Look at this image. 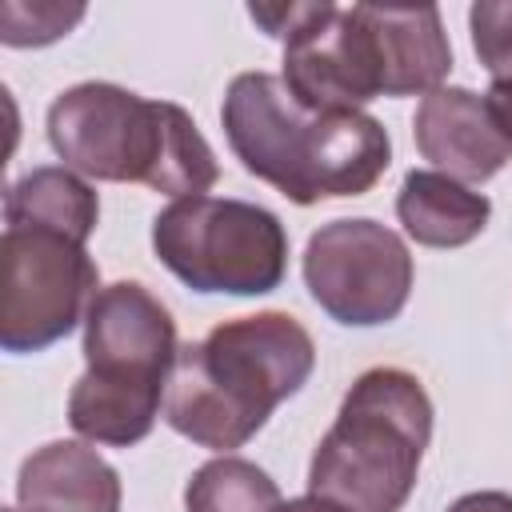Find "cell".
Returning <instances> with one entry per match:
<instances>
[{"label":"cell","instance_id":"obj_1","mask_svg":"<svg viewBox=\"0 0 512 512\" xmlns=\"http://www.w3.org/2000/svg\"><path fill=\"white\" fill-rule=\"evenodd\" d=\"M220 124L244 172L292 204L364 196L392 164V140L376 116L308 108L272 72H240L224 92Z\"/></svg>","mask_w":512,"mask_h":512},{"label":"cell","instance_id":"obj_2","mask_svg":"<svg viewBox=\"0 0 512 512\" xmlns=\"http://www.w3.org/2000/svg\"><path fill=\"white\" fill-rule=\"evenodd\" d=\"M316 368L308 328L288 312H256L216 324L184 344L168 380L164 420L184 440L228 456L244 448Z\"/></svg>","mask_w":512,"mask_h":512},{"label":"cell","instance_id":"obj_3","mask_svg":"<svg viewBox=\"0 0 512 512\" xmlns=\"http://www.w3.org/2000/svg\"><path fill=\"white\" fill-rule=\"evenodd\" d=\"M48 144L80 176L144 184L176 200L204 196L220 180L212 144L180 104L108 80L72 84L48 104Z\"/></svg>","mask_w":512,"mask_h":512},{"label":"cell","instance_id":"obj_4","mask_svg":"<svg viewBox=\"0 0 512 512\" xmlns=\"http://www.w3.org/2000/svg\"><path fill=\"white\" fill-rule=\"evenodd\" d=\"M176 320L136 280L104 284L84 316V376L68 392V424L108 448L140 444L168 396Z\"/></svg>","mask_w":512,"mask_h":512},{"label":"cell","instance_id":"obj_5","mask_svg":"<svg viewBox=\"0 0 512 512\" xmlns=\"http://www.w3.org/2000/svg\"><path fill=\"white\" fill-rule=\"evenodd\" d=\"M432 440V400L404 368H368L308 464V492L344 512H400Z\"/></svg>","mask_w":512,"mask_h":512},{"label":"cell","instance_id":"obj_6","mask_svg":"<svg viewBox=\"0 0 512 512\" xmlns=\"http://www.w3.org/2000/svg\"><path fill=\"white\" fill-rule=\"evenodd\" d=\"M152 252L180 284L204 296H264L288 272L280 216L236 196L172 200L152 220Z\"/></svg>","mask_w":512,"mask_h":512},{"label":"cell","instance_id":"obj_7","mask_svg":"<svg viewBox=\"0 0 512 512\" xmlns=\"http://www.w3.org/2000/svg\"><path fill=\"white\" fill-rule=\"evenodd\" d=\"M100 292V268L80 240L52 228H4L0 236V344L44 352L64 340Z\"/></svg>","mask_w":512,"mask_h":512},{"label":"cell","instance_id":"obj_8","mask_svg":"<svg viewBox=\"0 0 512 512\" xmlns=\"http://www.w3.org/2000/svg\"><path fill=\"white\" fill-rule=\"evenodd\" d=\"M412 280L416 264L408 244L368 216L332 220L308 236L304 284L336 324H392L412 296Z\"/></svg>","mask_w":512,"mask_h":512},{"label":"cell","instance_id":"obj_9","mask_svg":"<svg viewBox=\"0 0 512 512\" xmlns=\"http://www.w3.org/2000/svg\"><path fill=\"white\" fill-rule=\"evenodd\" d=\"M412 140L436 172L460 184H484L512 160V140L496 124L488 100L456 84H444L416 104Z\"/></svg>","mask_w":512,"mask_h":512},{"label":"cell","instance_id":"obj_10","mask_svg":"<svg viewBox=\"0 0 512 512\" xmlns=\"http://www.w3.org/2000/svg\"><path fill=\"white\" fill-rule=\"evenodd\" d=\"M120 472L80 440L36 448L16 476L24 512H120Z\"/></svg>","mask_w":512,"mask_h":512},{"label":"cell","instance_id":"obj_11","mask_svg":"<svg viewBox=\"0 0 512 512\" xmlns=\"http://www.w3.org/2000/svg\"><path fill=\"white\" fill-rule=\"evenodd\" d=\"M384 52V96H428L452 72V44L436 4H372Z\"/></svg>","mask_w":512,"mask_h":512},{"label":"cell","instance_id":"obj_12","mask_svg":"<svg viewBox=\"0 0 512 512\" xmlns=\"http://www.w3.org/2000/svg\"><path fill=\"white\" fill-rule=\"evenodd\" d=\"M396 216L404 232L424 248H464L488 228L492 200L444 172L412 168L400 184Z\"/></svg>","mask_w":512,"mask_h":512},{"label":"cell","instance_id":"obj_13","mask_svg":"<svg viewBox=\"0 0 512 512\" xmlns=\"http://www.w3.org/2000/svg\"><path fill=\"white\" fill-rule=\"evenodd\" d=\"M96 224H100L96 188L64 164L32 168L4 196V228H52L88 244Z\"/></svg>","mask_w":512,"mask_h":512},{"label":"cell","instance_id":"obj_14","mask_svg":"<svg viewBox=\"0 0 512 512\" xmlns=\"http://www.w3.org/2000/svg\"><path fill=\"white\" fill-rule=\"evenodd\" d=\"M280 504L276 480L244 456H216L184 484V512H276Z\"/></svg>","mask_w":512,"mask_h":512},{"label":"cell","instance_id":"obj_15","mask_svg":"<svg viewBox=\"0 0 512 512\" xmlns=\"http://www.w3.org/2000/svg\"><path fill=\"white\" fill-rule=\"evenodd\" d=\"M84 20V4H24L4 0L0 4V40L8 48H44L60 36H68Z\"/></svg>","mask_w":512,"mask_h":512},{"label":"cell","instance_id":"obj_16","mask_svg":"<svg viewBox=\"0 0 512 512\" xmlns=\"http://www.w3.org/2000/svg\"><path fill=\"white\" fill-rule=\"evenodd\" d=\"M472 52L496 76L512 72V0H480L468 8Z\"/></svg>","mask_w":512,"mask_h":512},{"label":"cell","instance_id":"obj_17","mask_svg":"<svg viewBox=\"0 0 512 512\" xmlns=\"http://www.w3.org/2000/svg\"><path fill=\"white\" fill-rule=\"evenodd\" d=\"M484 100H488V108H492L496 124L504 128V136L512 140V72H508V76H496V80H492V88L484 92Z\"/></svg>","mask_w":512,"mask_h":512},{"label":"cell","instance_id":"obj_18","mask_svg":"<svg viewBox=\"0 0 512 512\" xmlns=\"http://www.w3.org/2000/svg\"><path fill=\"white\" fill-rule=\"evenodd\" d=\"M444 512H512V496L508 492H468V496L452 500Z\"/></svg>","mask_w":512,"mask_h":512},{"label":"cell","instance_id":"obj_19","mask_svg":"<svg viewBox=\"0 0 512 512\" xmlns=\"http://www.w3.org/2000/svg\"><path fill=\"white\" fill-rule=\"evenodd\" d=\"M276 512H344L340 504H332V500H320V496H296V500H284Z\"/></svg>","mask_w":512,"mask_h":512},{"label":"cell","instance_id":"obj_20","mask_svg":"<svg viewBox=\"0 0 512 512\" xmlns=\"http://www.w3.org/2000/svg\"><path fill=\"white\" fill-rule=\"evenodd\" d=\"M4 512H24V508H4Z\"/></svg>","mask_w":512,"mask_h":512}]
</instances>
